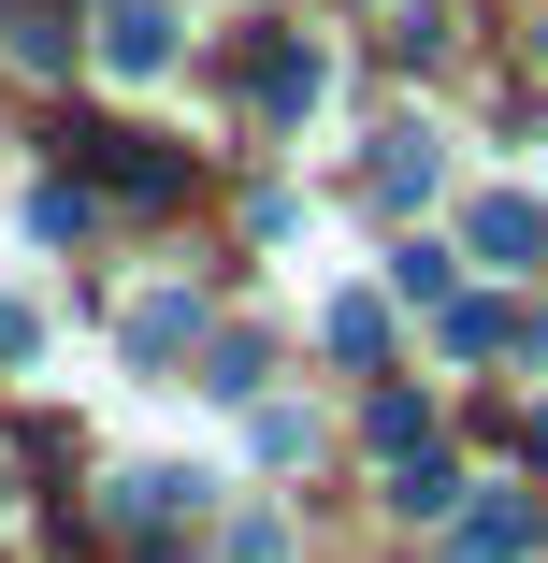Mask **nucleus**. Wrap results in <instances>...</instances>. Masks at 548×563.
Instances as JSON below:
<instances>
[{"instance_id":"obj_1","label":"nucleus","mask_w":548,"mask_h":563,"mask_svg":"<svg viewBox=\"0 0 548 563\" xmlns=\"http://www.w3.org/2000/svg\"><path fill=\"white\" fill-rule=\"evenodd\" d=\"M246 101H260V117H303V101H317V44H246Z\"/></svg>"},{"instance_id":"obj_2","label":"nucleus","mask_w":548,"mask_h":563,"mask_svg":"<svg viewBox=\"0 0 548 563\" xmlns=\"http://www.w3.org/2000/svg\"><path fill=\"white\" fill-rule=\"evenodd\" d=\"M534 549V492H491V506H462V534H448V563H519Z\"/></svg>"},{"instance_id":"obj_3","label":"nucleus","mask_w":548,"mask_h":563,"mask_svg":"<svg viewBox=\"0 0 548 563\" xmlns=\"http://www.w3.org/2000/svg\"><path fill=\"white\" fill-rule=\"evenodd\" d=\"M477 261H491V275H534V261H548V217H534L519 188H505V202H477Z\"/></svg>"},{"instance_id":"obj_4","label":"nucleus","mask_w":548,"mask_h":563,"mask_svg":"<svg viewBox=\"0 0 548 563\" xmlns=\"http://www.w3.org/2000/svg\"><path fill=\"white\" fill-rule=\"evenodd\" d=\"M101 58H116V73H159L174 58V15H159V0H116V15H101Z\"/></svg>"},{"instance_id":"obj_5","label":"nucleus","mask_w":548,"mask_h":563,"mask_svg":"<svg viewBox=\"0 0 548 563\" xmlns=\"http://www.w3.org/2000/svg\"><path fill=\"white\" fill-rule=\"evenodd\" d=\"M433 188H448L433 131H390V145H376V202H433Z\"/></svg>"},{"instance_id":"obj_6","label":"nucleus","mask_w":548,"mask_h":563,"mask_svg":"<svg viewBox=\"0 0 548 563\" xmlns=\"http://www.w3.org/2000/svg\"><path fill=\"white\" fill-rule=\"evenodd\" d=\"M333 362H390V318H376V303H361V289H347V303H333Z\"/></svg>"}]
</instances>
